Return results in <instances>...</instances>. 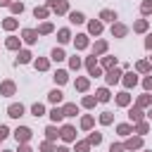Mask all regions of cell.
Listing matches in <instances>:
<instances>
[{
	"label": "cell",
	"instance_id": "obj_1",
	"mask_svg": "<svg viewBox=\"0 0 152 152\" xmlns=\"http://www.w3.org/2000/svg\"><path fill=\"white\" fill-rule=\"evenodd\" d=\"M31 135H33V131H31L28 126H19V128L14 131V138H17V142H28V140H31Z\"/></svg>",
	"mask_w": 152,
	"mask_h": 152
},
{
	"label": "cell",
	"instance_id": "obj_2",
	"mask_svg": "<svg viewBox=\"0 0 152 152\" xmlns=\"http://www.w3.org/2000/svg\"><path fill=\"white\" fill-rule=\"evenodd\" d=\"M48 10L64 14V12H69V5H66V0H48Z\"/></svg>",
	"mask_w": 152,
	"mask_h": 152
},
{
	"label": "cell",
	"instance_id": "obj_3",
	"mask_svg": "<svg viewBox=\"0 0 152 152\" xmlns=\"http://www.w3.org/2000/svg\"><path fill=\"white\" fill-rule=\"evenodd\" d=\"M86 69H88L90 76H100V74H102V69L97 66V57H95V55H90V57L86 59Z\"/></svg>",
	"mask_w": 152,
	"mask_h": 152
},
{
	"label": "cell",
	"instance_id": "obj_4",
	"mask_svg": "<svg viewBox=\"0 0 152 152\" xmlns=\"http://www.w3.org/2000/svg\"><path fill=\"white\" fill-rule=\"evenodd\" d=\"M59 138H62V140H66V142H74V140H76V128H74V126H69V124H66V126H62Z\"/></svg>",
	"mask_w": 152,
	"mask_h": 152
},
{
	"label": "cell",
	"instance_id": "obj_5",
	"mask_svg": "<svg viewBox=\"0 0 152 152\" xmlns=\"http://www.w3.org/2000/svg\"><path fill=\"white\" fill-rule=\"evenodd\" d=\"M142 147V135H131L124 142V150H140Z\"/></svg>",
	"mask_w": 152,
	"mask_h": 152
},
{
	"label": "cell",
	"instance_id": "obj_6",
	"mask_svg": "<svg viewBox=\"0 0 152 152\" xmlns=\"http://www.w3.org/2000/svg\"><path fill=\"white\" fill-rule=\"evenodd\" d=\"M121 76H124V74H121V69H119V66H114V69H109V71H107V76H104V78H107V83H109V86H114V83H119V81H121Z\"/></svg>",
	"mask_w": 152,
	"mask_h": 152
},
{
	"label": "cell",
	"instance_id": "obj_7",
	"mask_svg": "<svg viewBox=\"0 0 152 152\" xmlns=\"http://www.w3.org/2000/svg\"><path fill=\"white\" fill-rule=\"evenodd\" d=\"M126 33H128V26H124V24H119V21L112 24V36H114V38H124Z\"/></svg>",
	"mask_w": 152,
	"mask_h": 152
},
{
	"label": "cell",
	"instance_id": "obj_8",
	"mask_svg": "<svg viewBox=\"0 0 152 152\" xmlns=\"http://www.w3.org/2000/svg\"><path fill=\"white\" fill-rule=\"evenodd\" d=\"M21 114H24V104H21V102H19V104H10V107H7V116L19 119Z\"/></svg>",
	"mask_w": 152,
	"mask_h": 152
},
{
	"label": "cell",
	"instance_id": "obj_9",
	"mask_svg": "<svg viewBox=\"0 0 152 152\" xmlns=\"http://www.w3.org/2000/svg\"><path fill=\"white\" fill-rule=\"evenodd\" d=\"M21 38H24L26 43H36V40H38V31H36V28H24V31H21Z\"/></svg>",
	"mask_w": 152,
	"mask_h": 152
},
{
	"label": "cell",
	"instance_id": "obj_10",
	"mask_svg": "<svg viewBox=\"0 0 152 152\" xmlns=\"http://www.w3.org/2000/svg\"><path fill=\"white\" fill-rule=\"evenodd\" d=\"M14 90H17V86L12 81H2L0 83V95H14Z\"/></svg>",
	"mask_w": 152,
	"mask_h": 152
},
{
	"label": "cell",
	"instance_id": "obj_11",
	"mask_svg": "<svg viewBox=\"0 0 152 152\" xmlns=\"http://www.w3.org/2000/svg\"><path fill=\"white\" fill-rule=\"evenodd\" d=\"M74 45H76V50H86V48H88V36H86V33H78V36L74 38Z\"/></svg>",
	"mask_w": 152,
	"mask_h": 152
},
{
	"label": "cell",
	"instance_id": "obj_12",
	"mask_svg": "<svg viewBox=\"0 0 152 152\" xmlns=\"http://www.w3.org/2000/svg\"><path fill=\"white\" fill-rule=\"evenodd\" d=\"M121 81H124V86H126V88H133V86L138 83V76H135L133 71H128V74H124V78H121Z\"/></svg>",
	"mask_w": 152,
	"mask_h": 152
},
{
	"label": "cell",
	"instance_id": "obj_13",
	"mask_svg": "<svg viewBox=\"0 0 152 152\" xmlns=\"http://www.w3.org/2000/svg\"><path fill=\"white\" fill-rule=\"evenodd\" d=\"M116 104H119V107H128V104H131V95H128V90H124V93L116 95Z\"/></svg>",
	"mask_w": 152,
	"mask_h": 152
},
{
	"label": "cell",
	"instance_id": "obj_14",
	"mask_svg": "<svg viewBox=\"0 0 152 152\" xmlns=\"http://www.w3.org/2000/svg\"><path fill=\"white\" fill-rule=\"evenodd\" d=\"M128 116H131V121H135V124H138V121H142V116H145V114H142V109H140V107H131V109H128Z\"/></svg>",
	"mask_w": 152,
	"mask_h": 152
},
{
	"label": "cell",
	"instance_id": "obj_15",
	"mask_svg": "<svg viewBox=\"0 0 152 152\" xmlns=\"http://www.w3.org/2000/svg\"><path fill=\"white\" fill-rule=\"evenodd\" d=\"M88 33H93V36H100V33H102V21H95V19H93V21L88 24Z\"/></svg>",
	"mask_w": 152,
	"mask_h": 152
},
{
	"label": "cell",
	"instance_id": "obj_16",
	"mask_svg": "<svg viewBox=\"0 0 152 152\" xmlns=\"http://www.w3.org/2000/svg\"><path fill=\"white\" fill-rule=\"evenodd\" d=\"M62 97H64V95H62V90H57V88L48 93V100H50L52 104H59V102H62Z\"/></svg>",
	"mask_w": 152,
	"mask_h": 152
},
{
	"label": "cell",
	"instance_id": "obj_17",
	"mask_svg": "<svg viewBox=\"0 0 152 152\" xmlns=\"http://www.w3.org/2000/svg\"><path fill=\"white\" fill-rule=\"evenodd\" d=\"M62 112H64V116H76V114H78V107H76L74 102H66V104L62 107Z\"/></svg>",
	"mask_w": 152,
	"mask_h": 152
},
{
	"label": "cell",
	"instance_id": "obj_18",
	"mask_svg": "<svg viewBox=\"0 0 152 152\" xmlns=\"http://www.w3.org/2000/svg\"><path fill=\"white\" fill-rule=\"evenodd\" d=\"M57 40H59V43H69V40H71V31H69V28H59V31H57Z\"/></svg>",
	"mask_w": 152,
	"mask_h": 152
},
{
	"label": "cell",
	"instance_id": "obj_19",
	"mask_svg": "<svg viewBox=\"0 0 152 152\" xmlns=\"http://www.w3.org/2000/svg\"><path fill=\"white\" fill-rule=\"evenodd\" d=\"M102 52H107V43H104V40H95V45H93V55L97 57V55H102Z\"/></svg>",
	"mask_w": 152,
	"mask_h": 152
},
{
	"label": "cell",
	"instance_id": "obj_20",
	"mask_svg": "<svg viewBox=\"0 0 152 152\" xmlns=\"http://www.w3.org/2000/svg\"><path fill=\"white\" fill-rule=\"evenodd\" d=\"M31 57H33V55H31L28 50H19V57H17V64H28V62H31Z\"/></svg>",
	"mask_w": 152,
	"mask_h": 152
},
{
	"label": "cell",
	"instance_id": "obj_21",
	"mask_svg": "<svg viewBox=\"0 0 152 152\" xmlns=\"http://www.w3.org/2000/svg\"><path fill=\"white\" fill-rule=\"evenodd\" d=\"M52 78H55V83H59V86H62V83H66V81H69V74H66L64 69H59V71H55V76H52Z\"/></svg>",
	"mask_w": 152,
	"mask_h": 152
},
{
	"label": "cell",
	"instance_id": "obj_22",
	"mask_svg": "<svg viewBox=\"0 0 152 152\" xmlns=\"http://www.w3.org/2000/svg\"><path fill=\"white\" fill-rule=\"evenodd\" d=\"M147 104H152V95H150V93L140 95V97H138V102H135V107H140V109H142V107H147Z\"/></svg>",
	"mask_w": 152,
	"mask_h": 152
},
{
	"label": "cell",
	"instance_id": "obj_23",
	"mask_svg": "<svg viewBox=\"0 0 152 152\" xmlns=\"http://www.w3.org/2000/svg\"><path fill=\"white\" fill-rule=\"evenodd\" d=\"M100 19H102V21H114V19H116V12H114V10H102V12H100Z\"/></svg>",
	"mask_w": 152,
	"mask_h": 152
},
{
	"label": "cell",
	"instance_id": "obj_24",
	"mask_svg": "<svg viewBox=\"0 0 152 152\" xmlns=\"http://www.w3.org/2000/svg\"><path fill=\"white\" fill-rule=\"evenodd\" d=\"M69 21L71 24H83L86 17H83V12H69Z\"/></svg>",
	"mask_w": 152,
	"mask_h": 152
},
{
	"label": "cell",
	"instance_id": "obj_25",
	"mask_svg": "<svg viewBox=\"0 0 152 152\" xmlns=\"http://www.w3.org/2000/svg\"><path fill=\"white\" fill-rule=\"evenodd\" d=\"M5 48H7V50H19V38H17V36H10V38L5 40Z\"/></svg>",
	"mask_w": 152,
	"mask_h": 152
},
{
	"label": "cell",
	"instance_id": "obj_26",
	"mask_svg": "<svg viewBox=\"0 0 152 152\" xmlns=\"http://www.w3.org/2000/svg\"><path fill=\"white\" fill-rule=\"evenodd\" d=\"M116 133H119V135H131V133H133V126H131V124H119V126H116Z\"/></svg>",
	"mask_w": 152,
	"mask_h": 152
},
{
	"label": "cell",
	"instance_id": "obj_27",
	"mask_svg": "<svg viewBox=\"0 0 152 152\" xmlns=\"http://www.w3.org/2000/svg\"><path fill=\"white\" fill-rule=\"evenodd\" d=\"M133 31H138V33H145V31H147V19H138V21L133 24Z\"/></svg>",
	"mask_w": 152,
	"mask_h": 152
},
{
	"label": "cell",
	"instance_id": "obj_28",
	"mask_svg": "<svg viewBox=\"0 0 152 152\" xmlns=\"http://www.w3.org/2000/svg\"><path fill=\"white\" fill-rule=\"evenodd\" d=\"M95 95H97V102H109V97H112L107 88H100V90H97Z\"/></svg>",
	"mask_w": 152,
	"mask_h": 152
},
{
	"label": "cell",
	"instance_id": "obj_29",
	"mask_svg": "<svg viewBox=\"0 0 152 152\" xmlns=\"http://www.w3.org/2000/svg\"><path fill=\"white\" fill-rule=\"evenodd\" d=\"M50 119L57 124V121H62V119H64V112H62L59 107H52V112H50Z\"/></svg>",
	"mask_w": 152,
	"mask_h": 152
},
{
	"label": "cell",
	"instance_id": "obj_30",
	"mask_svg": "<svg viewBox=\"0 0 152 152\" xmlns=\"http://www.w3.org/2000/svg\"><path fill=\"white\" fill-rule=\"evenodd\" d=\"M93 124H95V119H93L90 114L81 119V128H83V131H90V128H93Z\"/></svg>",
	"mask_w": 152,
	"mask_h": 152
},
{
	"label": "cell",
	"instance_id": "obj_31",
	"mask_svg": "<svg viewBox=\"0 0 152 152\" xmlns=\"http://www.w3.org/2000/svg\"><path fill=\"white\" fill-rule=\"evenodd\" d=\"M100 142H102V133L93 131V133L88 135V145H100Z\"/></svg>",
	"mask_w": 152,
	"mask_h": 152
},
{
	"label": "cell",
	"instance_id": "obj_32",
	"mask_svg": "<svg viewBox=\"0 0 152 152\" xmlns=\"http://www.w3.org/2000/svg\"><path fill=\"white\" fill-rule=\"evenodd\" d=\"M48 14H50L48 7H36V10H33V17H36V19H45Z\"/></svg>",
	"mask_w": 152,
	"mask_h": 152
},
{
	"label": "cell",
	"instance_id": "obj_33",
	"mask_svg": "<svg viewBox=\"0 0 152 152\" xmlns=\"http://www.w3.org/2000/svg\"><path fill=\"white\" fill-rule=\"evenodd\" d=\"M2 28H7V31H14V28H17V19H14V17H7V19L2 21Z\"/></svg>",
	"mask_w": 152,
	"mask_h": 152
},
{
	"label": "cell",
	"instance_id": "obj_34",
	"mask_svg": "<svg viewBox=\"0 0 152 152\" xmlns=\"http://www.w3.org/2000/svg\"><path fill=\"white\" fill-rule=\"evenodd\" d=\"M52 28H55V26H52L50 21H43V24L38 26V33H40V36H45V33H52Z\"/></svg>",
	"mask_w": 152,
	"mask_h": 152
},
{
	"label": "cell",
	"instance_id": "obj_35",
	"mask_svg": "<svg viewBox=\"0 0 152 152\" xmlns=\"http://www.w3.org/2000/svg\"><path fill=\"white\" fill-rule=\"evenodd\" d=\"M50 57H52V59H55V62H62V59H66V55H64V50H62V48H55V50H52V55H50Z\"/></svg>",
	"mask_w": 152,
	"mask_h": 152
},
{
	"label": "cell",
	"instance_id": "obj_36",
	"mask_svg": "<svg viewBox=\"0 0 152 152\" xmlns=\"http://www.w3.org/2000/svg\"><path fill=\"white\" fill-rule=\"evenodd\" d=\"M102 66L109 71V69H114L116 66V57H102Z\"/></svg>",
	"mask_w": 152,
	"mask_h": 152
},
{
	"label": "cell",
	"instance_id": "obj_37",
	"mask_svg": "<svg viewBox=\"0 0 152 152\" xmlns=\"http://www.w3.org/2000/svg\"><path fill=\"white\" fill-rule=\"evenodd\" d=\"M88 86H90V81H88V78H76V90L86 93V90H88Z\"/></svg>",
	"mask_w": 152,
	"mask_h": 152
},
{
	"label": "cell",
	"instance_id": "obj_38",
	"mask_svg": "<svg viewBox=\"0 0 152 152\" xmlns=\"http://www.w3.org/2000/svg\"><path fill=\"white\" fill-rule=\"evenodd\" d=\"M147 131H150V126H147L145 121H138V124H135V128H133V133H140V135H145Z\"/></svg>",
	"mask_w": 152,
	"mask_h": 152
},
{
	"label": "cell",
	"instance_id": "obj_39",
	"mask_svg": "<svg viewBox=\"0 0 152 152\" xmlns=\"http://www.w3.org/2000/svg\"><path fill=\"white\" fill-rule=\"evenodd\" d=\"M45 135H48V140L52 142V140H57V135H59V131H57L55 126H48V128H45Z\"/></svg>",
	"mask_w": 152,
	"mask_h": 152
},
{
	"label": "cell",
	"instance_id": "obj_40",
	"mask_svg": "<svg viewBox=\"0 0 152 152\" xmlns=\"http://www.w3.org/2000/svg\"><path fill=\"white\" fill-rule=\"evenodd\" d=\"M31 114H33V116H43V114H45V107H43L40 102H36V104L31 107Z\"/></svg>",
	"mask_w": 152,
	"mask_h": 152
},
{
	"label": "cell",
	"instance_id": "obj_41",
	"mask_svg": "<svg viewBox=\"0 0 152 152\" xmlns=\"http://www.w3.org/2000/svg\"><path fill=\"white\" fill-rule=\"evenodd\" d=\"M48 66H50V62H48V59H43V57H38V59H36V69H38V71H45Z\"/></svg>",
	"mask_w": 152,
	"mask_h": 152
},
{
	"label": "cell",
	"instance_id": "obj_42",
	"mask_svg": "<svg viewBox=\"0 0 152 152\" xmlns=\"http://www.w3.org/2000/svg\"><path fill=\"white\" fill-rule=\"evenodd\" d=\"M135 69H138L140 74H147V71H150V62H145V59H142V62H138V64H135Z\"/></svg>",
	"mask_w": 152,
	"mask_h": 152
},
{
	"label": "cell",
	"instance_id": "obj_43",
	"mask_svg": "<svg viewBox=\"0 0 152 152\" xmlns=\"http://www.w3.org/2000/svg\"><path fill=\"white\" fill-rule=\"evenodd\" d=\"M95 102H97V97H93V95H86L81 104H83V107H95Z\"/></svg>",
	"mask_w": 152,
	"mask_h": 152
},
{
	"label": "cell",
	"instance_id": "obj_44",
	"mask_svg": "<svg viewBox=\"0 0 152 152\" xmlns=\"http://www.w3.org/2000/svg\"><path fill=\"white\" fill-rule=\"evenodd\" d=\"M112 119H114V116H112V112H102V114H100V124H104V126H107V124H112Z\"/></svg>",
	"mask_w": 152,
	"mask_h": 152
},
{
	"label": "cell",
	"instance_id": "obj_45",
	"mask_svg": "<svg viewBox=\"0 0 152 152\" xmlns=\"http://www.w3.org/2000/svg\"><path fill=\"white\" fill-rule=\"evenodd\" d=\"M10 10H12V14H21V12H24V5H21V2H12Z\"/></svg>",
	"mask_w": 152,
	"mask_h": 152
},
{
	"label": "cell",
	"instance_id": "obj_46",
	"mask_svg": "<svg viewBox=\"0 0 152 152\" xmlns=\"http://www.w3.org/2000/svg\"><path fill=\"white\" fill-rule=\"evenodd\" d=\"M69 66H71V69H74V71H78V69H81V59H78V57H76V55H74V57H71V59H69Z\"/></svg>",
	"mask_w": 152,
	"mask_h": 152
},
{
	"label": "cell",
	"instance_id": "obj_47",
	"mask_svg": "<svg viewBox=\"0 0 152 152\" xmlns=\"http://www.w3.org/2000/svg\"><path fill=\"white\" fill-rule=\"evenodd\" d=\"M140 12H142V14H150V12H152V0H145V2L140 5Z\"/></svg>",
	"mask_w": 152,
	"mask_h": 152
},
{
	"label": "cell",
	"instance_id": "obj_48",
	"mask_svg": "<svg viewBox=\"0 0 152 152\" xmlns=\"http://www.w3.org/2000/svg\"><path fill=\"white\" fill-rule=\"evenodd\" d=\"M88 150H90L88 140H81V142H76V152H88Z\"/></svg>",
	"mask_w": 152,
	"mask_h": 152
},
{
	"label": "cell",
	"instance_id": "obj_49",
	"mask_svg": "<svg viewBox=\"0 0 152 152\" xmlns=\"http://www.w3.org/2000/svg\"><path fill=\"white\" fill-rule=\"evenodd\" d=\"M40 152H55V145L50 140H45V142H40Z\"/></svg>",
	"mask_w": 152,
	"mask_h": 152
},
{
	"label": "cell",
	"instance_id": "obj_50",
	"mask_svg": "<svg viewBox=\"0 0 152 152\" xmlns=\"http://www.w3.org/2000/svg\"><path fill=\"white\" fill-rule=\"evenodd\" d=\"M142 86H145V90H152V74H150V76H145Z\"/></svg>",
	"mask_w": 152,
	"mask_h": 152
},
{
	"label": "cell",
	"instance_id": "obj_51",
	"mask_svg": "<svg viewBox=\"0 0 152 152\" xmlns=\"http://www.w3.org/2000/svg\"><path fill=\"white\" fill-rule=\"evenodd\" d=\"M7 135H10V128L7 126H0V140H5Z\"/></svg>",
	"mask_w": 152,
	"mask_h": 152
},
{
	"label": "cell",
	"instance_id": "obj_52",
	"mask_svg": "<svg viewBox=\"0 0 152 152\" xmlns=\"http://www.w3.org/2000/svg\"><path fill=\"white\" fill-rule=\"evenodd\" d=\"M109 152H124V145H119V142H112Z\"/></svg>",
	"mask_w": 152,
	"mask_h": 152
},
{
	"label": "cell",
	"instance_id": "obj_53",
	"mask_svg": "<svg viewBox=\"0 0 152 152\" xmlns=\"http://www.w3.org/2000/svg\"><path fill=\"white\" fill-rule=\"evenodd\" d=\"M145 48L152 50V33H147V38H145Z\"/></svg>",
	"mask_w": 152,
	"mask_h": 152
},
{
	"label": "cell",
	"instance_id": "obj_54",
	"mask_svg": "<svg viewBox=\"0 0 152 152\" xmlns=\"http://www.w3.org/2000/svg\"><path fill=\"white\" fill-rule=\"evenodd\" d=\"M19 152H31V147H28L26 142H21V147H19Z\"/></svg>",
	"mask_w": 152,
	"mask_h": 152
},
{
	"label": "cell",
	"instance_id": "obj_55",
	"mask_svg": "<svg viewBox=\"0 0 152 152\" xmlns=\"http://www.w3.org/2000/svg\"><path fill=\"white\" fill-rule=\"evenodd\" d=\"M55 152H71L69 147H55Z\"/></svg>",
	"mask_w": 152,
	"mask_h": 152
},
{
	"label": "cell",
	"instance_id": "obj_56",
	"mask_svg": "<svg viewBox=\"0 0 152 152\" xmlns=\"http://www.w3.org/2000/svg\"><path fill=\"white\" fill-rule=\"evenodd\" d=\"M0 5H2V7H10V5H12V0H0Z\"/></svg>",
	"mask_w": 152,
	"mask_h": 152
},
{
	"label": "cell",
	"instance_id": "obj_57",
	"mask_svg": "<svg viewBox=\"0 0 152 152\" xmlns=\"http://www.w3.org/2000/svg\"><path fill=\"white\" fill-rule=\"evenodd\" d=\"M147 116H150V119H152V109H150V112H147Z\"/></svg>",
	"mask_w": 152,
	"mask_h": 152
},
{
	"label": "cell",
	"instance_id": "obj_58",
	"mask_svg": "<svg viewBox=\"0 0 152 152\" xmlns=\"http://www.w3.org/2000/svg\"><path fill=\"white\" fill-rule=\"evenodd\" d=\"M5 152H12V150H5Z\"/></svg>",
	"mask_w": 152,
	"mask_h": 152
},
{
	"label": "cell",
	"instance_id": "obj_59",
	"mask_svg": "<svg viewBox=\"0 0 152 152\" xmlns=\"http://www.w3.org/2000/svg\"><path fill=\"white\" fill-rule=\"evenodd\" d=\"M145 152H150V150H145Z\"/></svg>",
	"mask_w": 152,
	"mask_h": 152
},
{
	"label": "cell",
	"instance_id": "obj_60",
	"mask_svg": "<svg viewBox=\"0 0 152 152\" xmlns=\"http://www.w3.org/2000/svg\"><path fill=\"white\" fill-rule=\"evenodd\" d=\"M150 59H152V57H150Z\"/></svg>",
	"mask_w": 152,
	"mask_h": 152
}]
</instances>
